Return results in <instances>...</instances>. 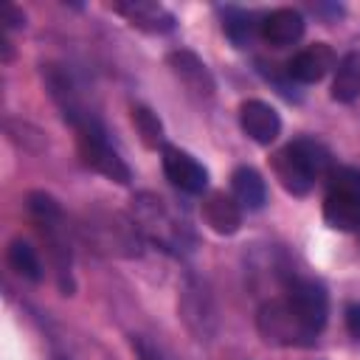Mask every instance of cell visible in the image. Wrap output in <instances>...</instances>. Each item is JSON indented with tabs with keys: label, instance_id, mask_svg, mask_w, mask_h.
<instances>
[{
	"label": "cell",
	"instance_id": "6da1fadb",
	"mask_svg": "<svg viewBox=\"0 0 360 360\" xmlns=\"http://www.w3.org/2000/svg\"><path fill=\"white\" fill-rule=\"evenodd\" d=\"M273 169L281 180V186L290 191V194H307L318 180L329 177L332 172V160H329V152L312 141V138H298L292 143H287L276 160H273Z\"/></svg>",
	"mask_w": 360,
	"mask_h": 360
},
{
	"label": "cell",
	"instance_id": "7a4b0ae2",
	"mask_svg": "<svg viewBox=\"0 0 360 360\" xmlns=\"http://www.w3.org/2000/svg\"><path fill=\"white\" fill-rule=\"evenodd\" d=\"M28 211L39 228V233L45 236L48 242V250H51V259L56 264V276H59V284L62 290L70 295L73 284H70V248L65 242V214L59 208V202L45 194V191H31L28 194Z\"/></svg>",
	"mask_w": 360,
	"mask_h": 360
},
{
	"label": "cell",
	"instance_id": "3957f363",
	"mask_svg": "<svg viewBox=\"0 0 360 360\" xmlns=\"http://www.w3.org/2000/svg\"><path fill=\"white\" fill-rule=\"evenodd\" d=\"M259 332L267 343H278V346H309L315 340V335L304 326V321L298 318V312L290 307L287 298H276L267 301L259 309Z\"/></svg>",
	"mask_w": 360,
	"mask_h": 360
},
{
	"label": "cell",
	"instance_id": "277c9868",
	"mask_svg": "<svg viewBox=\"0 0 360 360\" xmlns=\"http://www.w3.org/2000/svg\"><path fill=\"white\" fill-rule=\"evenodd\" d=\"M79 138V155L84 160V166H90L93 172L104 174L107 180H115V183H129V166L118 158V152L107 143L104 138V129L98 124L93 127H84L76 132Z\"/></svg>",
	"mask_w": 360,
	"mask_h": 360
},
{
	"label": "cell",
	"instance_id": "5b68a950",
	"mask_svg": "<svg viewBox=\"0 0 360 360\" xmlns=\"http://www.w3.org/2000/svg\"><path fill=\"white\" fill-rule=\"evenodd\" d=\"M290 301V307L298 312V318L304 321V326L318 335L326 323V312H329V301H326V290L312 281V278H295L284 295Z\"/></svg>",
	"mask_w": 360,
	"mask_h": 360
},
{
	"label": "cell",
	"instance_id": "8992f818",
	"mask_svg": "<svg viewBox=\"0 0 360 360\" xmlns=\"http://www.w3.org/2000/svg\"><path fill=\"white\" fill-rule=\"evenodd\" d=\"M160 160H163L166 177H169L177 188H183V191H188V194H202V191H205V186H208V172H205V166H202L194 155H188V152H183V149H177V146H172V143H166V146L160 149Z\"/></svg>",
	"mask_w": 360,
	"mask_h": 360
},
{
	"label": "cell",
	"instance_id": "52a82bcc",
	"mask_svg": "<svg viewBox=\"0 0 360 360\" xmlns=\"http://www.w3.org/2000/svg\"><path fill=\"white\" fill-rule=\"evenodd\" d=\"M239 124H242V129H245L256 143H262V146L273 143V141L278 138V132H281V118H278V112H276L267 101H259V98L242 101V107H239Z\"/></svg>",
	"mask_w": 360,
	"mask_h": 360
},
{
	"label": "cell",
	"instance_id": "ba28073f",
	"mask_svg": "<svg viewBox=\"0 0 360 360\" xmlns=\"http://www.w3.org/2000/svg\"><path fill=\"white\" fill-rule=\"evenodd\" d=\"M332 68H335V51H332L326 42H315V45L298 51V53L287 62L290 79H295V82H301V84L321 82Z\"/></svg>",
	"mask_w": 360,
	"mask_h": 360
},
{
	"label": "cell",
	"instance_id": "9c48e42d",
	"mask_svg": "<svg viewBox=\"0 0 360 360\" xmlns=\"http://www.w3.org/2000/svg\"><path fill=\"white\" fill-rule=\"evenodd\" d=\"M115 11L135 28L149 31V34H166L174 28V17L169 8H163L160 3L152 0H127V3H115Z\"/></svg>",
	"mask_w": 360,
	"mask_h": 360
},
{
	"label": "cell",
	"instance_id": "30bf717a",
	"mask_svg": "<svg viewBox=\"0 0 360 360\" xmlns=\"http://www.w3.org/2000/svg\"><path fill=\"white\" fill-rule=\"evenodd\" d=\"M202 219L208 222L211 231L231 236L242 225V205L233 197H228L225 191H211L202 200Z\"/></svg>",
	"mask_w": 360,
	"mask_h": 360
},
{
	"label": "cell",
	"instance_id": "8fae6325",
	"mask_svg": "<svg viewBox=\"0 0 360 360\" xmlns=\"http://www.w3.org/2000/svg\"><path fill=\"white\" fill-rule=\"evenodd\" d=\"M259 31H262V39L276 45V48H284V45H292L301 39L304 34V17L295 11V8H276L270 11L262 22H259Z\"/></svg>",
	"mask_w": 360,
	"mask_h": 360
},
{
	"label": "cell",
	"instance_id": "7c38bea8",
	"mask_svg": "<svg viewBox=\"0 0 360 360\" xmlns=\"http://www.w3.org/2000/svg\"><path fill=\"white\" fill-rule=\"evenodd\" d=\"M169 65H172V70L180 76V82L188 90H194L200 96H211L214 93V76L208 73L205 62H200L191 51H174V53H169Z\"/></svg>",
	"mask_w": 360,
	"mask_h": 360
},
{
	"label": "cell",
	"instance_id": "4fadbf2b",
	"mask_svg": "<svg viewBox=\"0 0 360 360\" xmlns=\"http://www.w3.org/2000/svg\"><path fill=\"white\" fill-rule=\"evenodd\" d=\"M231 191H233V200L242 205V208H262L264 200H267V186L262 180V174L250 166H239L233 174H231Z\"/></svg>",
	"mask_w": 360,
	"mask_h": 360
},
{
	"label": "cell",
	"instance_id": "5bb4252c",
	"mask_svg": "<svg viewBox=\"0 0 360 360\" xmlns=\"http://www.w3.org/2000/svg\"><path fill=\"white\" fill-rule=\"evenodd\" d=\"M332 98L343 104L360 98V51H349L338 62L335 82H332Z\"/></svg>",
	"mask_w": 360,
	"mask_h": 360
},
{
	"label": "cell",
	"instance_id": "9a60e30c",
	"mask_svg": "<svg viewBox=\"0 0 360 360\" xmlns=\"http://www.w3.org/2000/svg\"><path fill=\"white\" fill-rule=\"evenodd\" d=\"M323 219L335 231H354L360 225V200L343 197V194H326Z\"/></svg>",
	"mask_w": 360,
	"mask_h": 360
},
{
	"label": "cell",
	"instance_id": "2e32d148",
	"mask_svg": "<svg viewBox=\"0 0 360 360\" xmlns=\"http://www.w3.org/2000/svg\"><path fill=\"white\" fill-rule=\"evenodd\" d=\"M6 256H8L11 270H17L22 278H28V281H39L42 278V264H39V259H37V253H34V248L28 242L14 239L8 245V253Z\"/></svg>",
	"mask_w": 360,
	"mask_h": 360
},
{
	"label": "cell",
	"instance_id": "e0dca14e",
	"mask_svg": "<svg viewBox=\"0 0 360 360\" xmlns=\"http://www.w3.org/2000/svg\"><path fill=\"white\" fill-rule=\"evenodd\" d=\"M132 121H135V127H138V132H141V141L149 146V149H163L166 143H163V124L158 121V115L152 112V110H146V107H135L132 110Z\"/></svg>",
	"mask_w": 360,
	"mask_h": 360
},
{
	"label": "cell",
	"instance_id": "ac0fdd59",
	"mask_svg": "<svg viewBox=\"0 0 360 360\" xmlns=\"http://www.w3.org/2000/svg\"><path fill=\"white\" fill-rule=\"evenodd\" d=\"M329 194H343L360 200V172L352 166H338L329 172Z\"/></svg>",
	"mask_w": 360,
	"mask_h": 360
},
{
	"label": "cell",
	"instance_id": "d6986e66",
	"mask_svg": "<svg viewBox=\"0 0 360 360\" xmlns=\"http://www.w3.org/2000/svg\"><path fill=\"white\" fill-rule=\"evenodd\" d=\"M225 34L233 39V45L245 48L253 37V22H250V14L248 11H231L225 17Z\"/></svg>",
	"mask_w": 360,
	"mask_h": 360
},
{
	"label": "cell",
	"instance_id": "ffe728a7",
	"mask_svg": "<svg viewBox=\"0 0 360 360\" xmlns=\"http://www.w3.org/2000/svg\"><path fill=\"white\" fill-rule=\"evenodd\" d=\"M0 22H3L6 28H17V25L25 22V17H22V11H20L14 3H3V8H0Z\"/></svg>",
	"mask_w": 360,
	"mask_h": 360
},
{
	"label": "cell",
	"instance_id": "44dd1931",
	"mask_svg": "<svg viewBox=\"0 0 360 360\" xmlns=\"http://www.w3.org/2000/svg\"><path fill=\"white\" fill-rule=\"evenodd\" d=\"M346 326H349V332L354 338H360V304H352L346 309Z\"/></svg>",
	"mask_w": 360,
	"mask_h": 360
}]
</instances>
